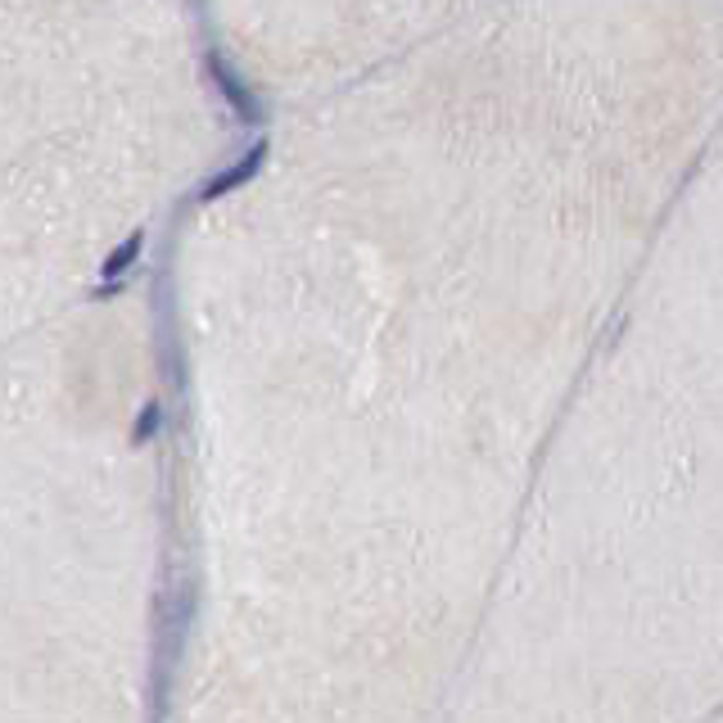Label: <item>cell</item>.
Instances as JSON below:
<instances>
[{"instance_id": "1", "label": "cell", "mask_w": 723, "mask_h": 723, "mask_svg": "<svg viewBox=\"0 0 723 723\" xmlns=\"http://www.w3.org/2000/svg\"><path fill=\"white\" fill-rule=\"evenodd\" d=\"M258 163H262V145H258V150H253L244 163H235L231 172H222V177L209 185V200H213V194H222V190H231V185H240L244 177H253V172H258Z\"/></svg>"}, {"instance_id": "2", "label": "cell", "mask_w": 723, "mask_h": 723, "mask_svg": "<svg viewBox=\"0 0 723 723\" xmlns=\"http://www.w3.org/2000/svg\"><path fill=\"white\" fill-rule=\"evenodd\" d=\"M137 249H141V235H131V240H127V244H122V249L109 258V268H104V272H109V277L127 272V268H131V258H137Z\"/></svg>"}, {"instance_id": "3", "label": "cell", "mask_w": 723, "mask_h": 723, "mask_svg": "<svg viewBox=\"0 0 723 723\" xmlns=\"http://www.w3.org/2000/svg\"><path fill=\"white\" fill-rule=\"evenodd\" d=\"M154 425H159V408H150V412L141 416V425H137V443H145V439L154 434Z\"/></svg>"}]
</instances>
